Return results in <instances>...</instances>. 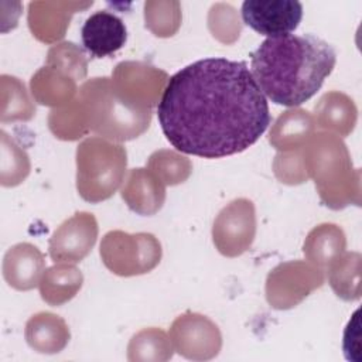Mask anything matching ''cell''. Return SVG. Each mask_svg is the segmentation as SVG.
Segmentation results:
<instances>
[{"instance_id":"13","label":"cell","mask_w":362,"mask_h":362,"mask_svg":"<svg viewBox=\"0 0 362 362\" xmlns=\"http://www.w3.org/2000/svg\"><path fill=\"white\" fill-rule=\"evenodd\" d=\"M359 263L358 253H348L342 263L331 272V286L337 294L345 300H354L359 297L358 283H359Z\"/></svg>"},{"instance_id":"2","label":"cell","mask_w":362,"mask_h":362,"mask_svg":"<svg viewBox=\"0 0 362 362\" xmlns=\"http://www.w3.org/2000/svg\"><path fill=\"white\" fill-rule=\"evenodd\" d=\"M334 47L314 34L269 37L250 54V72L273 103L300 106L311 99L332 72Z\"/></svg>"},{"instance_id":"4","label":"cell","mask_w":362,"mask_h":362,"mask_svg":"<svg viewBox=\"0 0 362 362\" xmlns=\"http://www.w3.org/2000/svg\"><path fill=\"white\" fill-rule=\"evenodd\" d=\"M100 256L112 272L132 276L151 270L160 262L161 249L153 235H127L116 230L105 236Z\"/></svg>"},{"instance_id":"9","label":"cell","mask_w":362,"mask_h":362,"mask_svg":"<svg viewBox=\"0 0 362 362\" xmlns=\"http://www.w3.org/2000/svg\"><path fill=\"white\" fill-rule=\"evenodd\" d=\"M44 257L41 252L28 243L11 247L4 257V277L10 286L18 290L33 288L42 272Z\"/></svg>"},{"instance_id":"7","label":"cell","mask_w":362,"mask_h":362,"mask_svg":"<svg viewBox=\"0 0 362 362\" xmlns=\"http://www.w3.org/2000/svg\"><path fill=\"white\" fill-rule=\"evenodd\" d=\"M96 235L98 226L92 214H75L52 235L49 255L54 262H81L95 245Z\"/></svg>"},{"instance_id":"1","label":"cell","mask_w":362,"mask_h":362,"mask_svg":"<svg viewBox=\"0 0 362 362\" xmlns=\"http://www.w3.org/2000/svg\"><path fill=\"white\" fill-rule=\"evenodd\" d=\"M157 117L175 150L204 158L245 151L272 123L267 99L246 62L222 57L198 59L174 74Z\"/></svg>"},{"instance_id":"3","label":"cell","mask_w":362,"mask_h":362,"mask_svg":"<svg viewBox=\"0 0 362 362\" xmlns=\"http://www.w3.org/2000/svg\"><path fill=\"white\" fill-rule=\"evenodd\" d=\"M76 164L79 194L86 201L98 202L119 187L126 168V151L102 139H88L78 147Z\"/></svg>"},{"instance_id":"8","label":"cell","mask_w":362,"mask_h":362,"mask_svg":"<svg viewBox=\"0 0 362 362\" xmlns=\"http://www.w3.org/2000/svg\"><path fill=\"white\" fill-rule=\"evenodd\" d=\"M82 45L93 58H105L119 51L127 41L122 18L107 10L90 14L81 28Z\"/></svg>"},{"instance_id":"6","label":"cell","mask_w":362,"mask_h":362,"mask_svg":"<svg viewBox=\"0 0 362 362\" xmlns=\"http://www.w3.org/2000/svg\"><path fill=\"white\" fill-rule=\"evenodd\" d=\"M240 13L246 25L269 38L294 31L303 18V6L297 0H246Z\"/></svg>"},{"instance_id":"12","label":"cell","mask_w":362,"mask_h":362,"mask_svg":"<svg viewBox=\"0 0 362 362\" xmlns=\"http://www.w3.org/2000/svg\"><path fill=\"white\" fill-rule=\"evenodd\" d=\"M345 245L342 232L334 225H321L315 228L304 245V253L318 263L331 260Z\"/></svg>"},{"instance_id":"10","label":"cell","mask_w":362,"mask_h":362,"mask_svg":"<svg viewBox=\"0 0 362 362\" xmlns=\"http://www.w3.org/2000/svg\"><path fill=\"white\" fill-rule=\"evenodd\" d=\"M122 197L134 212L151 215L163 205L164 188L148 171L136 168L130 173L129 180L122 189Z\"/></svg>"},{"instance_id":"5","label":"cell","mask_w":362,"mask_h":362,"mask_svg":"<svg viewBox=\"0 0 362 362\" xmlns=\"http://www.w3.org/2000/svg\"><path fill=\"white\" fill-rule=\"evenodd\" d=\"M255 230L253 204L245 198L235 199L219 212L214 222V243L222 255L233 257L250 246Z\"/></svg>"},{"instance_id":"11","label":"cell","mask_w":362,"mask_h":362,"mask_svg":"<svg viewBox=\"0 0 362 362\" xmlns=\"http://www.w3.org/2000/svg\"><path fill=\"white\" fill-rule=\"evenodd\" d=\"M82 280L81 272L72 266L49 267L41 280V297L52 305L62 304L76 294Z\"/></svg>"}]
</instances>
